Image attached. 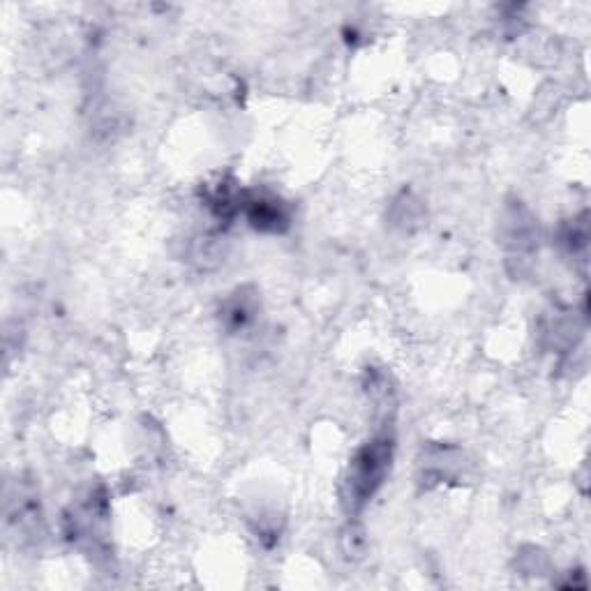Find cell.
Returning <instances> with one entry per match:
<instances>
[{
	"label": "cell",
	"instance_id": "1",
	"mask_svg": "<svg viewBox=\"0 0 591 591\" xmlns=\"http://www.w3.org/2000/svg\"><path fill=\"white\" fill-rule=\"evenodd\" d=\"M395 441L391 435H377L358 448L342 478V506L349 515H358L370 504L391 474Z\"/></svg>",
	"mask_w": 591,
	"mask_h": 591
},
{
	"label": "cell",
	"instance_id": "2",
	"mask_svg": "<svg viewBox=\"0 0 591 591\" xmlns=\"http://www.w3.org/2000/svg\"><path fill=\"white\" fill-rule=\"evenodd\" d=\"M499 238L506 250V266L513 278H525L538 252V220L522 201L506 204L499 222Z\"/></svg>",
	"mask_w": 591,
	"mask_h": 591
},
{
	"label": "cell",
	"instance_id": "3",
	"mask_svg": "<svg viewBox=\"0 0 591 591\" xmlns=\"http://www.w3.org/2000/svg\"><path fill=\"white\" fill-rule=\"evenodd\" d=\"M109 499L104 488H95L65 513V536L72 543L100 545L107 536Z\"/></svg>",
	"mask_w": 591,
	"mask_h": 591
},
{
	"label": "cell",
	"instance_id": "4",
	"mask_svg": "<svg viewBox=\"0 0 591 591\" xmlns=\"http://www.w3.org/2000/svg\"><path fill=\"white\" fill-rule=\"evenodd\" d=\"M241 213L250 227L261 234H284L291 224V208L268 190H243Z\"/></svg>",
	"mask_w": 591,
	"mask_h": 591
},
{
	"label": "cell",
	"instance_id": "5",
	"mask_svg": "<svg viewBox=\"0 0 591 591\" xmlns=\"http://www.w3.org/2000/svg\"><path fill=\"white\" fill-rule=\"evenodd\" d=\"M261 301L254 287H236L231 294L220 303V324L227 333L238 335L245 333L259 319Z\"/></svg>",
	"mask_w": 591,
	"mask_h": 591
},
{
	"label": "cell",
	"instance_id": "6",
	"mask_svg": "<svg viewBox=\"0 0 591 591\" xmlns=\"http://www.w3.org/2000/svg\"><path fill=\"white\" fill-rule=\"evenodd\" d=\"M241 199L243 190L229 178H222V181L204 187V204L208 206V211L224 222L241 215Z\"/></svg>",
	"mask_w": 591,
	"mask_h": 591
},
{
	"label": "cell",
	"instance_id": "7",
	"mask_svg": "<svg viewBox=\"0 0 591 591\" xmlns=\"http://www.w3.org/2000/svg\"><path fill=\"white\" fill-rule=\"evenodd\" d=\"M460 467V453L455 448L446 446H432L428 455L421 462L423 471V483H444L448 478H453L455 471Z\"/></svg>",
	"mask_w": 591,
	"mask_h": 591
},
{
	"label": "cell",
	"instance_id": "8",
	"mask_svg": "<svg viewBox=\"0 0 591 591\" xmlns=\"http://www.w3.org/2000/svg\"><path fill=\"white\" fill-rule=\"evenodd\" d=\"M559 243L568 254L578 257V254L587 252L589 245V224H587V215L582 213L580 218L568 220L564 227L559 231Z\"/></svg>",
	"mask_w": 591,
	"mask_h": 591
},
{
	"label": "cell",
	"instance_id": "9",
	"mask_svg": "<svg viewBox=\"0 0 591 591\" xmlns=\"http://www.w3.org/2000/svg\"><path fill=\"white\" fill-rule=\"evenodd\" d=\"M421 215H423V208H421V201L411 197V194H402V197L395 199L393 204V224L400 229H414L418 227V222H421Z\"/></svg>",
	"mask_w": 591,
	"mask_h": 591
},
{
	"label": "cell",
	"instance_id": "10",
	"mask_svg": "<svg viewBox=\"0 0 591 591\" xmlns=\"http://www.w3.org/2000/svg\"><path fill=\"white\" fill-rule=\"evenodd\" d=\"M340 545H342V552L347 557H361L365 552V531H363V527L356 525V522H349V525L344 527V531H342Z\"/></svg>",
	"mask_w": 591,
	"mask_h": 591
},
{
	"label": "cell",
	"instance_id": "11",
	"mask_svg": "<svg viewBox=\"0 0 591 591\" xmlns=\"http://www.w3.org/2000/svg\"><path fill=\"white\" fill-rule=\"evenodd\" d=\"M518 561H520V571L529 575H541L543 568L548 566V557L536 548H529L527 555H520Z\"/></svg>",
	"mask_w": 591,
	"mask_h": 591
}]
</instances>
